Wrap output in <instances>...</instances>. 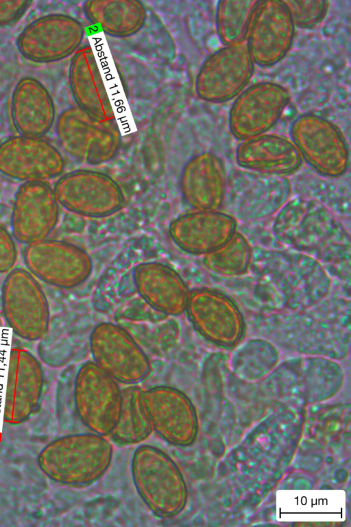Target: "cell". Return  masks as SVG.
I'll return each instance as SVG.
<instances>
[{
  "label": "cell",
  "instance_id": "cell-10",
  "mask_svg": "<svg viewBox=\"0 0 351 527\" xmlns=\"http://www.w3.org/2000/svg\"><path fill=\"white\" fill-rule=\"evenodd\" d=\"M250 267L266 274L281 291H304L313 303L325 295L330 279L314 258L298 252L252 248Z\"/></svg>",
  "mask_w": 351,
  "mask_h": 527
},
{
  "label": "cell",
  "instance_id": "cell-21",
  "mask_svg": "<svg viewBox=\"0 0 351 527\" xmlns=\"http://www.w3.org/2000/svg\"><path fill=\"white\" fill-rule=\"evenodd\" d=\"M234 218L223 211H201L183 215L170 225V234L182 250L206 255L226 243L237 231Z\"/></svg>",
  "mask_w": 351,
  "mask_h": 527
},
{
  "label": "cell",
  "instance_id": "cell-2",
  "mask_svg": "<svg viewBox=\"0 0 351 527\" xmlns=\"http://www.w3.org/2000/svg\"><path fill=\"white\" fill-rule=\"evenodd\" d=\"M131 473L140 497L161 518L179 515L185 506L187 489L176 462L159 448L143 445L134 451Z\"/></svg>",
  "mask_w": 351,
  "mask_h": 527
},
{
  "label": "cell",
  "instance_id": "cell-20",
  "mask_svg": "<svg viewBox=\"0 0 351 527\" xmlns=\"http://www.w3.org/2000/svg\"><path fill=\"white\" fill-rule=\"evenodd\" d=\"M141 401L153 430L168 443L184 447L195 438L196 421L189 399L180 390L160 386L142 390Z\"/></svg>",
  "mask_w": 351,
  "mask_h": 527
},
{
  "label": "cell",
  "instance_id": "cell-17",
  "mask_svg": "<svg viewBox=\"0 0 351 527\" xmlns=\"http://www.w3.org/2000/svg\"><path fill=\"white\" fill-rule=\"evenodd\" d=\"M53 191L57 200L79 215L103 217L118 211L123 203L117 183L103 173L77 170L62 176Z\"/></svg>",
  "mask_w": 351,
  "mask_h": 527
},
{
  "label": "cell",
  "instance_id": "cell-15",
  "mask_svg": "<svg viewBox=\"0 0 351 527\" xmlns=\"http://www.w3.org/2000/svg\"><path fill=\"white\" fill-rule=\"evenodd\" d=\"M295 36V25L283 1H258L247 34V48L256 65L272 67L290 50Z\"/></svg>",
  "mask_w": 351,
  "mask_h": 527
},
{
  "label": "cell",
  "instance_id": "cell-22",
  "mask_svg": "<svg viewBox=\"0 0 351 527\" xmlns=\"http://www.w3.org/2000/svg\"><path fill=\"white\" fill-rule=\"evenodd\" d=\"M227 176L223 162L216 154L202 152L185 165L182 191L187 203L201 211H217L224 199Z\"/></svg>",
  "mask_w": 351,
  "mask_h": 527
},
{
  "label": "cell",
  "instance_id": "cell-31",
  "mask_svg": "<svg viewBox=\"0 0 351 527\" xmlns=\"http://www.w3.org/2000/svg\"><path fill=\"white\" fill-rule=\"evenodd\" d=\"M252 248L246 237L236 231L223 246L204 255V266L214 273L234 277L245 274L250 268Z\"/></svg>",
  "mask_w": 351,
  "mask_h": 527
},
{
  "label": "cell",
  "instance_id": "cell-9",
  "mask_svg": "<svg viewBox=\"0 0 351 527\" xmlns=\"http://www.w3.org/2000/svg\"><path fill=\"white\" fill-rule=\"evenodd\" d=\"M118 382L94 362L84 363L74 386L76 411L92 432L110 435L120 414L122 391Z\"/></svg>",
  "mask_w": 351,
  "mask_h": 527
},
{
  "label": "cell",
  "instance_id": "cell-12",
  "mask_svg": "<svg viewBox=\"0 0 351 527\" xmlns=\"http://www.w3.org/2000/svg\"><path fill=\"white\" fill-rule=\"evenodd\" d=\"M90 347L94 362L117 382L137 384L150 372L146 354L119 325H97L90 334Z\"/></svg>",
  "mask_w": 351,
  "mask_h": 527
},
{
  "label": "cell",
  "instance_id": "cell-30",
  "mask_svg": "<svg viewBox=\"0 0 351 527\" xmlns=\"http://www.w3.org/2000/svg\"><path fill=\"white\" fill-rule=\"evenodd\" d=\"M258 1L228 0L218 2L216 29L226 46L241 44L246 38L250 20Z\"/></svg>",
  "mask_w": 351,
  "mask_h": 527
},
{
  "label": "cell",
  "instance_id": "cell-16",
  "mask_svg": "<svg viewBox=\"0 0 351 527\" xmlns=\"http://www.w3.org/2000/svg\"><path fill=\"white\" fill-rule=\"evenodd\" d=\"M24 261L29 272L60 288L77 287L90 277L92 261L82 248L71 243L44 239L25 248Z\"/></svg>",
  "mask_w": 351,
  "mask_h": 527
},
{
  "label": "cell",
  "instance_id": "cell-32",
  "mask_svg": "<svg viewBox=\"0 0 351 527\" xmlns=\"http://www.w3.org/2000/svg\"><path fill=\"white\" fill-rule=\"evenodd\" d=\"M289 9L295 25L309 29L321 22L326 16L329 3L324 0L283 1Z\"/></svg>",
  "mask_w": 351,
  "mask_h": 527
},
{
  "label": "cell",
  "instance_id": "cell-13",
  "mask_svg": "<svg viewBox=\"0 0 351 527\" xmlns=\"http://www.w3.org/2000/svg\"><path fill=\"white\" fill-rule=\"evenodd\" d=\"M254 62L243 44L225 46L209 55L201 65L195 79L197 97L221 103L237 96L248 84Z\"/></svg>",
  "mask_w": 351,
  "mask_h": 527
},
{
  "label": "cell",
  "instance_id": "cell-19",
  "mask_svg": "<svg viewBox=\"0 0 351 527\" xmlns=\"http://www.w3.org/2000/svg\"><path fill=\"white\" fill-rule=\"evenodd\" d=\"M64 168L60 152L42 137L19 134L0 144V172L10 178L45 180L59 176Z\"/></svg>",
  "mask_w": 351,
  "mask_h": 527
},
{
  "label": "cell",
  "instance_id": "cell-6",
  "mask_svg": "<svg viewBox=\"0 0 351 527\" xmlns=\"http://www.w3.org/2000/svg\"><path fill=\"white\" fill-rule=\"evenodd\" d=\"M56 132L60 145L69 156L88 164L111 160L121 144L115 121H99L77 106H70L59 115Z\"/></svg>",
  "mask_w": 351,
  "mask_h": 527
},
{
  "label": "cell",
  "instance_id": "cell-5",
  "mask_svg": "<svg viewBox=\"0 0 351 527\" xmlns=\"http://www.w3.org/2000/svg\"><path fill=\"white\" fill-rule=\"evenodd\" d=\"M51 450L53 477L74 487L88 486L101 478L109 469L113 455L111 443L93 432L64 437Z\"/></svg>",
  "mask_w": 351,
  "mask_h": 527
},
{
  "label": "cell",
  "instance_id": "cell-26",
  "mask_svg": "<svg viewBox=\"0 0 351 527\" xmlns=\"http://www.w3.org/2000/svg\"><path fill=\"white\" fill-rule=\"evenodd\" d=\"M12 123L20 135L42 137L52 127L56 118L53 98L38 80L21 78L11 97Z\"/></svg>",
  "mask_w": 351,
  "mask_h": 527
},
{
  "label": "cell",
  "instance_id": "cell-34",
  "mask_svg": "<svg viewBox=\"0 0 351 527\" xmlns=\"http://www.w3.org/2000/svg\"><path fill=\"white\" fill-rule=\"evenodd\" d=\"M30 1L0 0V27L16 22L32 4Z\"/></svg>",
  "mask_w": 351,
  "mask_h": 527
},
{
  "label": "cell",
  "instance_id": "cell-8",
  "mask_svg": "<svg viewBox=\"0 0 351 527\" xmlns=\"http://www.w3.org/2000/svg\"><path fill=\"white\" fill-rule=\"evenodd\" d=\"M2 309L5 319L19 337L29 341L41 339L49 327L46 296L32 273L12 270L3 283Z\"/></svg>",
  "mask_w": 351,
  "mask_h": 527
},
{
  "label": "cell",
  "instance_id": "cell-25",
  "mask_svg": "<svg viewBox=\"0 0 351 527\" xmlns=\"http://www.w3.org/2000/svg\"><path fill=\"white\" fill-rule=\"evenodd\" d=\"M133 277L141 298L156 311L167 316L185 311L189 291L171 268L158 262L143 263L135 268Z\"/></svg>",
  "mask_w": 351,
  "mask_h": 527
},
{
  "label": "cell",
  "instance_id": "cell-18",
  "mask_svg": "<svg viewBox=\"0 0 351 527\" xmlns=\"http://www.w3.org/2000/svg\"><path fill=\"white\" fill-rule=\"evenodd\" d=\"M59 217L53 189L44 180L27 181L17 189L11 216L13 237L27 245L45 239Z\"/></svg>",
  "mask_w": 351,
  "mask_h": 527
},
{
  "label": "cell",
  "instance_id": "cell-3",
  "mask_svg": "<svg viewBox=\"0 0 351 527\" xmlns=\"http://www.w3.org/2000/svg\"><path fill=\"white\" fill-rule=\"evenodd\" d=\"M289 134L302 158L322 176H343L350 165L347 141L331 121L307 113L298 116L291 124Z\"/></svg>",
  "mask_w": 351,
  "mask_h": 527
},
{
  "label": "cell",
  "instance_id": "cell-11",
  "mask_svg": "<svg viewBox=\"0 0 351 527\" xmlns=\"http://www.w3.org/2000/svg\"><path fill=\"white\" fill-rule=\"evenodd\" d=\"M84 36L82 23L65 14L40 16L27 24L16 38L21 56L29 61L49 63L75 54Z\"/></svg>",
  "mask_w": 351,
  "mask_h": 527
},
{
  "label": "cell",
  "instance_id": "cell-1",
  "mask_svg": "<svg viewBox=\"0 0 351 527\" xmlns=\"http://www.w3.org/2000/svg\"><path fill=\"white\" fill-rule=\"evenodd\" d=\"M276 239L329 261L349 259L350 239L332 212L312 199L295 198L278 211L271 227Z\"/></svg>",
  "mask_w": 351,
  "mask_h": 527
},
{
  "label": "cell",
  "instance_id": "cell-28",
  "mask_svg": "<svg viewBox=\"0 0 351 527\" xmlns=\"http://www.w3.org/2000/svg\"><path fill=\"white\" fill-rule=\"evenodd\" d=\"M43 373L38 360L28 351L11 350L7 399L12 403H34L39 397Z\"/></svg>",
  "mask_w": 351,
  "mask_h": 527
},
{
  "label": "cell",
  "instance_id": "cell-7",
  "mask_svg": "<svg viewBox=\"0 0 351 527\" xmlns=\"http://www.w3.org/2000/svg\"><path fill=\"white\" fill-rule=\"evenodd\" d=\"M185 311L195 329L216 346L232 349L244 338L245 321L241 309L219 290L197 288L189 291Z\"/></svg>",
  "mask_w": 351,
  "mask_h": 527
},
{
  "label": "cell",
  "instance_id": "cell-33",
  "mask_svg": "<svg viewBox=\"0 0 351 527\" xmlns=\"http://www.w3.org/2000/svg\"><path fill=\"white\" fill-rule=\"evenodd\" d=\"M17 258V249L14 237L0 224V273L10 270Z\"/></svg>",
  "mask_w": 351,
  "mask_h": 527
},
{
  "label": "cell",
  "instance_id": "cell-23",
  "mask_svg": "<svg viewBox=\"0 0 351 527\" xmlns=\"http://www.w3.org/2000/svg\"><path fill=\"white\" fill-rule=\"evenodd\" d=\"M236 161L243 169L285 176L296 172L302 158L292 141L275 134H263L239 143Z\"/></svg>",
  "mask_w": 351,
  "mask_h": 527
},
{
  "label": "cell",
  "instance_id": "cell-14",
  "mask_svg": "<svg viewBox=\"0 0 351 527\" xmlns=\"http://www.w3.org/2000/svg\"><path fill=\"white\" fill-rule=\"evenodd\" d=\"M289 101V92L278 83L250 86L237 95L230 109L231 134L242 141L265 134L278 123Z\"/></svg>",
  "mask_w": 351,
  "mask_h": 527
},
{
  "label": "cell",
  "instance_id": "cell-24",
  "mask_svg": "<svg viewBox=\"0 0 351 527\" xmlns=\"http://www.w3.org/2000/svg\"><path fill=\"white\" fill-rule=\"evenodd\" d=\"M69 81L77 107L99 121H115L113 108L90 46L78 49L73 56Z\"/></svg>",
  "mask_w": 351,
  "mask_h": 527
},
{
  "label": "cell",
  "instance_id": "cell-29",
  "mask_svg": "<svg viewBox=\"0 0 351 527\" xmlns=\"http://www.w3.org/2000/svg\"><path fill=\"white\" fill-rule=\"evenodd\" d=\"M141 391L136 387L122 390V402L118 420L110 434L120 445H132L146 439L153 428L141 401Z\"/></svg>",
  "mask_w": 351,
  "mask_h": 527
},
{
  "label": "cell",
  "instance_id": "cell-27",
  "mask_svg": "<svg viewBox=\"0 0 351 527\" xmlns=\"http://www.w3.org/2000/svg\"><path fill=\"white\" fill-rule=\"evenodd\" d=\"M82 8L88 22L113 37L136 34L147 18L144 4L137 0H89Z\"/></svg>",
  "mask_w": 351,
  "mask_h": 527
},
{
  "label": "cell",
  "instance_id": "cell-4",
  "mask_svg": "<svg viewBox=\"0 0 351 527\" xmlns=\"http://www.w3.org/2000/svg\"><path fill=\"white\" fill-rule=\"evenodd\" d=\"M290 194L291 184L285 176L236 169L227 176L221 208L235 219L262 220L279 211Z\"/></svg>",
  "mask_w": 351,
  "mask_h": 527
}]
</instances>
